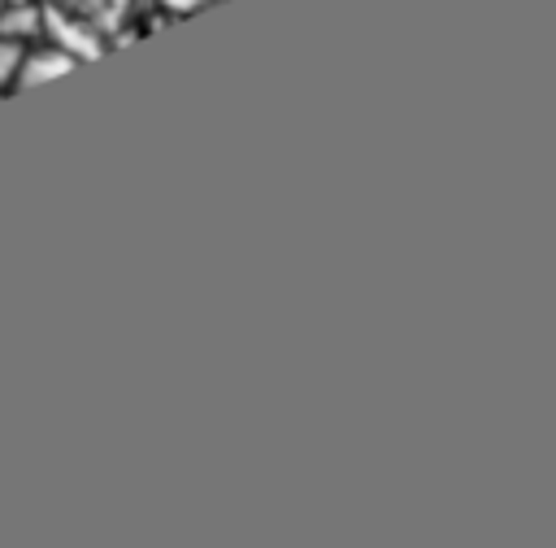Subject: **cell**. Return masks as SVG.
<instances>
[{
    "label": "cell",
    "mask_w": 556,
    "mask_h": 548,
    "mask_svg": "<svg viewBox=\"0 0 556 548\" xmlns=\"http://www.w3.org/2000/svg\"><path fill=\"white\" fill-rule=\"evenodd\" d=\"M43 17H39V30H48V43H56L61 52H70L74 61H91L104 52V30L96 22H87L83 13L65 9V4H39Z\"/></svg>",
    "instance_id": "cell-1"
},
{
    "label": "cell",
    "mask_w": 556,
    "mask_h": 548,
    "mask_svg": "<svg viewBox=\"0 0 556 548\" xmlns=\"http://www.w3.org/2000/svg\"><path fill=\"white\" fill-rule=\"evenodd\" d=\"M78 61L70 52H61L56 43H43V48H22V61H17V74H13V87H35V83H48V78H61L70 74Z\"/></svg>",
    "instance_id": "cell-2"
},
{
    "label": "cell",
    "mask_w": 556,
    "mask_h": 548,
    "mask_svg": "<svg viewBox=\"0 0 556 548\" xmlns=\"http://www.w3.org/2000/svg\"><path fill=\"white\" fill-rule=\"evenodd\" d=\"M56 4H65V9L83 13L87 22H96L100 30H109V26L126 13V4H130V0H56Z\"/></svg>",
    "instance_id": "cell-3"
},
{
    "label": "cell",
    "mask_w": 556,
    "mask_h": 548,
    "mask_svg": "<svg viewBox=\"0 0 556 548\" xmlns=\"http://www.w3.org/2000/svg\"><path fill=\"white\" fill-rule=\"evenodd\" d=\"M39 17H43V9H39V4H22L17 13L0 4V35H13V39L35 35V30H39Z\"/></svg>",
    "instance_id": "cell-4"
},
{
    "label": "cell",
    "mask_w": 556,
    "mask_h": 548,
    "mask_svg": "<svg viewBox=\"0 0 556 548\" xmlns=\"http://www.w3.org/2000/svg\"><path fill=\"white\" fill-rule=\"evenodd\" d=\"M17 61H22V43H17L13 35H0V87H4V83H13Z\"/></svg>",
    "instance_id": "cell-5"
},
{
    "label": "cell",
    "mask_w": 556,
    "mask_h": 548,
    "mask_svg": "<svg viewBox=\"0 0 556 548\" xmlns=\"http://www.w3.org/2000/svg\"><path fill=\"white\" fill-rule=\"evenodd\" d=\"M165 13H174V17H187V13H200V9H208V4H217V0H156Z\"/></svg>",
    "instance_id": "cell-6"
}]
</instances>
